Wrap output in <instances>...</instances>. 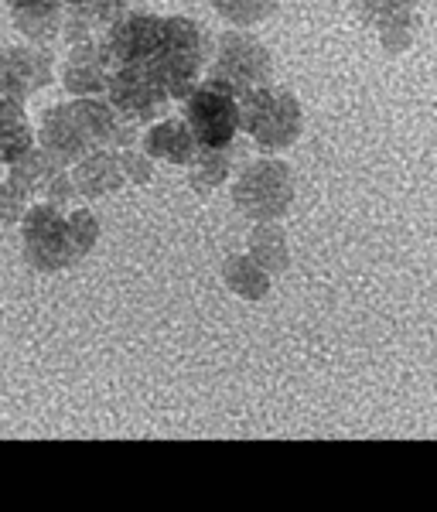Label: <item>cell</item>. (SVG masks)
<instances>
[{"label":"cell","mask_w":437,"mask_h":512,"mask_svg":"<svg viewBox=\"0 0 437 512\" xmlns=\"http://www.w3.org/2000/svg\"><path fill=\"white\" fill-rule=\"evenodd\" d=\"M18 28L28 38L38 41L52 38L55 28H59V7H55V0H38V4L18 7Z\"/></svg>","instance_id":"obj_9"},{"label":"cell","mask_w":437,"mask_h":512,"mask_svg":"<svg viewBox=\"0 0 437 512\" xmlns=\"http://www.w3.org/2000/svg\"><path fill=\"white\" fill-rule=\"evenodd\" d=\"M164 41V21L151 14H123L117 24L106 28L103 41L96 45L103 69H123V65H144L158 55Z\"/></svg>","instance_id":"obj_2"},{"label":"cell","mask_w":437,"mask_h":512,"mask_svg":"<svg viewBox=\"0 0 437 512\" xmlns=\"http://www.w3.org/2000/svg\"><path fill=\"white\" fill-rule=\"evenodd\" d=\"M195 137L188 130V123H175V120H164L161 127H154L147 134V151L158 154V158L168 161H188L195 154Z\"/></svg>","instance_id":"obj_8"},{"label":"cell","mask_w":437,"mask_h":512,"mask_svg":"<svg viewBox=\"0 0 437 512\" xmlns=\"http://www.w3.org/2000/svg\"><path fill=\"white\" fill-rule=\"evenodd\" d=\"M185 123L195 144L205 151H226L233 144L243 113H239L236 86L226 79H209L185 96Z\"/></svg>","instance_id":"obj_1"},{"label":"cell","mask_w":437,"mask_h":512,"mask_svg":"<svg viewBox=\"0 0 437 512\" xmlns=\"http://www.w3.org/2000/svg\"><path fill=\"white\" fill-rule=\"evenodd\" d=\"M106 93H110V106L127 117L130 123H147L158 120L168 110V93L147 76L144 65H123V69H113L106 76Z\"/></svg>","instance_id":"obj_4"},{"label":"cell","mask_w":437,"mask_h":512,"mask_svg":"<svg viewBox=\"0 0 437 512\" xmlns=\"http://www.w3.org/2000/svg\"><path fill=\"white\" fill-rule=\"evenodd\" d=\"M7 4L14 7V11H18V7H28V4H38V0H7Z\"/></svg>","instance_id":"obj_11"},{"label":"cell","mask_w":437,"mask_h":512,"mask_svg":"<svg viewBox=\"0 0 437 512\" xmlns=\"http://www.w3.org/2000/svg\"><path fill=\"white\" fill-rule=\"evenodd\" d=\"M48 82V62L38 52H24V48H4L0 52V93L21 99L31 96L38 86Z\"/></svg>","instance_id":"obj_5"},{"label":"cell","mask_w":437,"mask_h":512,"mask_svg":"<svg viewBox=\"0 0 437 512\" xmlns=\"http://www.w3.org/2000/svg\"><path fill=\"white\" fill-rule=\"evenodd\" d=\"M24 256L38 270H62L76 256H82L72 243L69 219L55 209V202L28 209V216H24Z\"/></svg>","instance_id":"obj_3"},{"label":"cell","mask_w":437,"mask_h":512,"mask_svg":"<svg viewBox=\"0 0 437 512\" xmlns=\"http://www.w3.org/2000/svg\"><path fill=\"white\" fill-rule=\"evenodd\" d=\"M41 144L52 154L55 161H76L86 151V134H82L76 113L72 106H62V110H52L45 117V130H41Z\"/></svg>","instance_id":"obj_6"},{"label":"cell","mask_w":437,"mask_h":512,"mask_svg":"<svg viewBox=\"0 0 437 512\" xmlns=\"http://www.w3.org/2000/svg\"><path fill=\"white\" fill-rule=\"evenodd\" d=\"M31 140L35 134L24 120L21 103L11 96H0V164H14L21 154H28Z\"/></svg>","instance_id":"obj_7"},{"label":"cell","mask_w":437,"mask_h":512,"mask_svg":"<svg viewBox=\"0 0 437 512\" xmlns=\"http://www.w3.org/2000/svg\"><path fill=\"white\" fill-rule=\"evenodd\" d=\"M69 229H72V243H76L79 253H86L96 239V219L89 212H72L69 216Z\"/></svg>","instance_id":"obj_10"},{"label":"cell","mask_w":437,"mask_h":512,"mask_svg":"<svg viewBox=\"0 0 437 512\" xmlns=\"http://www.w3.org/2000/svg\"><path fill=\"white\" fill-rule=\"evenodd\" d=\"M62 4H72V7H82V4H89V0H62Z\"/></svg>","instance_id":"obj_12"}]
</instances>
